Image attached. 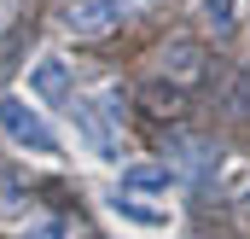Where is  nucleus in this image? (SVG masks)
<instances>
[{"instance_id": "obj_1", "label": "nucleus", "mask_w": 250, "mask_h": 239, "mask_svg": "<svg viewBox=\"0 0 250 239\" xmlns=\"http://www.w3.org/2000/svg\"><path fill=\"white\" fill-rule=\"evenodd\" d=\"M117 117H123V105H111V94H105V99H76V94H70V122H76L82 146H87L99 164H117V158H123V128H117Z\"/></svg>"}, {"instance_id": "obj_6", "label": "nucleus", "mask_w": 250, "mask_h": 239, "mask_svg": "<svg viewBox=\"0 0 250 239\" xmlns=\"http://www.w3.org/2000/svg\"><path fill=\"white\" fill-rule=\"evenodd\" d=\"M175 169L169 164H128L123 169V192H169Z\"/></svg>"}, {"instance_id": "obj_9", "label": "nucleus", "mask_w": 250, "mask_h": 239, "mask_svg": "<svg viewBox=\"0 0 250 239\" xmlns=\"http://www.w3.org/2000/svg\"><path fill=\"white\" fill-rule=\"evenodd\" d=\"M163 70H175V76H198V47H192V41H175V47H169V53H163Z\"/></svg>"}, {"instance_id": "obj_4", "label": "nucleus", "mask_w": 250, "mask_h": 239, "mask_svg": "<svg viewBox=\"0 0 250 239\" xmlns=\"http://www.w3.org/2000/svg\"><path fill=\"white\" fill-rule=\"evenodd\" d=\"M29 94H35L41 105H70V94H76L70 64H64V59H35V64H29Z\"/></svg>"}, {"instance_id": "obj_3", "label": "nucleus", "mask_w": 250, "mask_h": 239, "mask_svg": "<svg viewBox=\"0 0 250 239\" xmlns=\"http://www.w3.org/2000/svg\"><path fill=\"white\" fill-rule=\"evenodd\" d=\"M59 24L70 35H82V41H99V35H111L123 24V0H70L59 12Z\"/></svg>"}, {"instance_id": "obj_5", "label": "nucleus", "mask_w": 250, "mask_h": 239, "mask_svg": "<svg viewBox=\"0 0 250 239\" xmlns=\"http://www.w3.org/2000/svg\"><path fill=\"white\" fill-rule=\"evenodd\" d=\"M215 164H221V158H215V146H204V140H181V146H175V175L181 181H209Z\"/></svg>"}, {"instance_id": "obj_8", "label": "nucleus", "mask_w": 250, "mask_h": 239, "mask_svg": "<svg viewBox=\"0 0 250 239\" xmlns=\"http://www.w3.org/2000/svg\"><path fill=\"white\" fill-rule=\"evenodd\" d=\"M233 6H239V0H198V12H204V24H209L215 35H233V24H239Z\"/></svg>"}, {"instance_id": "obj_10", "label": "nucleus", "mask_w": 250, "mask_h": 239, "mask_svg": "<svg viewBox=\"0 0 250 239\" xmlns=\"http://www.w3.org/2000/svg\"><path fill=\"white\" fill-rule=\"evenodd\" d=\"M18 239H64V222H59V216H41V222H29Z\"/></svg>"}, {"instance_id": "obj_7", "label": "nucleus", "mask_w": 250, "mask_h": 239, "mask_svg": "<svg viewBox=\"0 0 250 239\" xmlns=\"http://www.w3.org/2000/svg\"><path fill=\"white\" fill-rule=\"evenodd\" d=\"M111 210H117V216H128V222H140V228H169V210H151V204H140V198H134V192H123V187H117Z\"/></svg>"}, {"instance_id": "obj_2", "label": "nucleus", "mask_w": 250, "mask_h": 239, "mask_svg": "<svg viewBox=\"0 0 250 239\" xmlns=\"http://www.w3.org/2000/svg\"><path fill=\"white\" fill-rule=\"evenodd\" d=\"M0 134H6L12 146L35 152V158H59V134L47 128L41 111H29L23 99H0Z\"/></svg>"}]
</instances>
